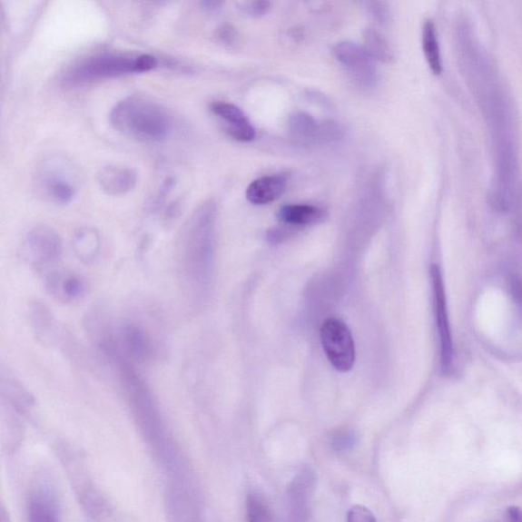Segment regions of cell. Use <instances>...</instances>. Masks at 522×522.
I'll list each match as a JSON object with an SVG mask.
<instances>
[{
  "instance_id": "1",
  "label": "cell",
  "mask_w": 522,
  "mask_h": 522,
  "mask_svg": "<svg viewBox=\"0 0 522 522\" xmlns=\"http://www.w3.org/2000/svg\"><path fill=\"white\" fill-rule=\"evenodd\" d=\"M217 207L205 202L189 219L180 245L179 267L188 293L202 291L210 276Z\"/></svg>"
},
{
  "instance_id": "2",
  "label": "cell",
  "mask_w": 522,
  "mask_h": 522,
  "mask_svg": "<svg viewBox=\"0 0 522 522\" xmlns=\"http://www.w3.org/2000/svg\"><path fill=\"white\" fill-rule=\"evenodd\" d=\"M110 121L123 136L145 143H162L173 126L167 109L152 99L138 96L123 98L113 105Z\"/></svg>"
},
{
  "instance_id": "3",
  "label": "cell",
  "mask_w": 522,
  "mask_h": 522,
  "mask_svg": "<svg viewBox=\"0 0 522 522\" xmlns=\"http://www.w3.org/2000/svg\"><path fill=\"white\" fill-rule=\"evenodd\" d=\"M157 65L154 55L139 53L104 52L79 61L65 71V86H80L107 79L152 71Z\"/></svg>"
},
{
  "instance_id": "4",
  "label": "cell",
  "mask_w": 522,
  "mask_h": 522,
  "mask_svg": "<svg viewBox=\"0 0 522 522\" xmlns=\"http://www.w3.org/2000/svg\"><path fill=\"white\" fill-rule=\"evenodd\" d=\"M320 342L331 366L341 372L352 369L356 358L355 344L350 328L342 320L330 318L322 322Z\"/></svg>"
},
{
  "instance_id": "5",
  "label": "cell",
  "mask_w": 522,
  "mask_h": 522,
  "mask_svg": "<svg viewBox=\"0 0 522 522\" xmlns=\"http://www.w3.org/2000/svg\"><path fill=\"white\" fill-rule=\"evenodd\" d=\"M430 281H432L436 326L438 346H440L441 368L444 374L448 375L453 368L454 345L444 280L442 271L437 264H432V267H430Z\"/></svg>"
},
{
  "instance_id": "6",
  "label": "cell",
  "mask_w": 522,
  "mask_h": 522,
  "mask_svg": "<svg viewBox=\"0 0 522 522\" xmlns=\"http://www.w3.org/2000/svg\"><path fill=\"white\" fill-rule=\"evenodd\" d=\"M38 182L45 195L57 203H69L77 192L76 172L68 163L60 159H51L41 164Z\"/></svg>"
},
{
  "instance_id": "7",
  "label": "cell",
  "mask_w": 522,
  "mask_h": 522,
  "mask_svg": "<svg viewBox=\"0 0 522 522\" xmlns=\"http://www.w3.org/2000/svg\"><path fill=\"white\" fill-rule=\"evenodd\" d=\"M334 54L359 87L370 89L377 84L378 69L376 61L363 46L343 41L334 47Z\"/></svg>"
},
{
  "instance_id": "8",
  "label": "cell",
  "mask_w": 522,
  "mask_h": 522,
  "mask_svg": "<svg viewBox=\"0 0 522 522\" xmlns=\"http://www.w3.org/2000/svg\"><path fill=\"white\" fill-rule=\"evenodd\" d=\"M290 135L300 145H319L342 139L344 131L334 122H319L308 113H296L289 121Z\"/></svg>"
},
{
  "instance_id": "9",
  "label": "cell",
  "mask_w": 522,
  "mask_h": 522,
  "mask_svg": "<svg viewBox=\"0 0 522 522\" xmlns=\"http://www.w3.org/2000/svg\"><path fill=\"white\" fill-rule=\"evenodd\" d=\"M27 259L36 270L44 271L59 262L63 246L59 234L51 228L33 229L25 241Z\"/></svg>"
},
{
  "instance_id": "10",
  "label": "cell",
  "mask_w": 522,
  "mask_h": 522,
  "mask_svg": "<svg viewBox=\"0 0 522 522\" xmlns=\"http://www.w3.org/2000/svg\"><path fill=\"white\" fill-rule=\"evenodd\" d=\"M211 112L225 126L228 135L240 143H250L255 138V129L246 114L233 103L213 102L210 104Z\"/></svg>"
},
{
  "instance_id": "11",
  "label": "cell",
  "mask_w": 522,
  "mask_h": 522,
  "mask_svg": "<svg viewBox=\"0 0 522 522\" xmlns=\"http://www.w3.org/2000/svg\"><path fill=\"white\" fill-rule=\"evenodd\" d=\"M138 182L136 171L121 167V165H107L98 173L99 186L106 194L120 196L132 192Z\"/></svg>"
},
{
  "instance_id": "12",
  "label": "cell",
  "mask_w": 522,
  "mask_h": 522,
  "mask_svg": "<svg viewBox=\"0 0 522 522\" xmlns=\"http://www.w3.org/2000/svg\"><path fill=\"white\" fill-rule=\"evenodd\" d=\"M287 180L284 177L264 176L256 179L248 186L246 197L248 202L256 205L269 204L278 201L286 192Z\"/></svg>"
},
{
  "instance_id": "13",
  "label": "cell",
  "mask_w": 522,
  "mask_h": 522,
  "mask_svg": "<svg viewBox=\"0 0 522 522\" xmlns=\"http://www.w3.org/2000/svg\"><path fill=\"white\" fill-rule=\"evenodd\" d=\"M49 292L64 302L80 300L86 292V283L76 273L54 272L47 279Z\"/></svg>"
},
{
  "instance_id": "14",
  "label": "cell",
  "mask_w": 522,
  "mask_h": 522,
  "mask_svg": "<svg viewBox=\"0 0 522 522\" xmlns=\"http://www.w3.org/2000/svg\"><path fill=\"white\" fill-rule=\"evenodd\" d=\"M325 212L310 204L285 205L278 212V220L286 225H312L324 220Z\"/></svg>"
},
{
  "instance_id": "15",
  "label": "cell",
  "mask_w": 522,
  "mask_h": 522,
  "mask_svg": "<svg viewBox=\"0 0 522 522\" xmlns=\"http://www.w3.org/2000/svg\"><path fill=\"white\" fill-rule=\"evenodd\" d=\"M422 48L428 62V64L435 74H440L443 70L440 46L437 36L435 24L432 21H427L422 28Z\"/></svg>"
},
{
  "instance_id": "16",
  "label": "cell",
  "mask_w": 522,
  "mask_h": 522,
  "mask_svg": "<svg viewBox=\"0 0 522 522\" xmlns=\"http://www.w3.org/2000/svg\"><path fill=\"white\" fill-rule=\"evenodd\" d=\"M364 48L375 61L392 63L394 54L388 39L375 28L364 32Z\"/></svg>"
},
{
  "instance_id": "17",
  "label": "cell",
  "mask_w": 522,
  "mask_h": 522,
  "mask_svg": "<svg viewBox=\"0 0 522 522\" xmlns=\"http://www.w3.org/2000/svg\"><path fill=\"white\" fill-rule=\"evenodd\" d=\"M74 248L79 258L91 261L99 251V237L93 229H81L74 239Z\"/></svg>"
},
{
  "instance_id": "18",
  "label": "cell",
  "mask_w": 522,
  "mask_h": 522,
  "mask_svg": "<svg viewBox=\"0 0 522 522\" xmlns=\"http://www.w3.org/2000/svg\"><path fill=\"white\" fill-rule=\"evenodd\" d=\"M28 522H59L53 501L44 496L34 497L29 505Z\"/></svg>"
},
{
  "instance_id": "19",
  "label": "cell",
  "mask_w": 522,
  "mask_h": 522,
  "mask_svg": "<svg viewBox=\"0 0 522 522\" xmlns=\"http://www.w3.org/2000/svg\"><path fill=\"white\" fill-rule=\"evenodd\" d=\"M271 511L259 494H251L247 498V521L270 522Z\"/></svg>"
},
{
  "instance_id": "20",
  "label": "cell",
  "mask_w": 522,
  "mask_h": 522,
  "mask_svg": "<svg viewBox=\"0 0 522 522\" xmlns=\"http://www.w3.org/2000/svg\"><path fill=\"white\" fill-rule=\"evenodd\" d=\"M508 288L512 300L522 317V277L517 273L511 275L508 278Z\"/></svg>"
},
{
  "instance_id": "21",
  "label": "cell",
  "mask_w": 522,
  "mask_h": 522,
  "mask_svg": "<svg viewBox=\"0 0 522 522\" xmlns=\"http://www.w3.org/2000/svg\"><path fill=\"white\" fill-rule=\"evenodd\" d=\"M369 11L380 24H387L390 20V11L385 3H369Z\"/></svg>"
},
{
  "instance_id": "22",
  "label": "cell",
  "mask_w": 522,
  "mask_h": 522,
  "mask_svg": "<svg viewBox=\"0 0 522 522\" xmlns=\"http://www.w3.org/2000/svg\"><path fill=\"white\" fill-rule=\"evenodd\" d=\"M348 522H377V520L366 507H354L348 513Z\"/></svg>"
},
{
  "instance_id": "23",
  "label": "cell",
  "mask_w": 522,
  "mask_h": 522,
  "mask_svg": "<svg viewBox=\"0 0 522 522\" xmlns=\"http://www.w3.org/2000/svg\"><path fill=\"white\" fill-rule=\"evenodd\" d=\"M334 448L337 451H346L352 448L355 444V437L348 432L338 434L333 440Z\"/></svg>"
},
{
  "instance_id": "24",
  "label": "cell",
  "mask_w": 522,
  "mask_h": 522,
  "mask_svg": "<svg viewBox=\"0 0 522 522\" xmlns=\"http://www.w3.org/2000/svg\"><path fill=\"white\" fill-rule=\"evenodd\" d=\"M271 4L269 2H252L246 3L243 5V11L254 16H260L267 14L270 10Z\"/></svg>"
},
{
  "instance_id": "25",
  "label": "cell",
  "mask_w": 522,
  "mask_h": 522,
  "mask_svg": "<svg viewBox=\"0 0 522 522\" xmlns=\"http://www.w3.org/2000/svg\"><path fill=\"white\" fill-rule=\"evenodd\" d=\"M218 36L222 43L231 44L235 40L236 32L230 25H223L218 31Z\"/></svg>"
},
{
  "instance_id": "26",
  "label": "cell",
  "mask_w": 522,
  "mask_h": 522,
  "mask_svg": "<svg viewBox=\"0 0 522 522\" xmlns=\"http://www.w3.org/2000/svg\"><path fill=\"white\" fill-rule=\"evenodd\" d=\"M202 6L204 8H206V10H215V8H218L220 5H222V3H218V2H204L202 4Z\"/></svg>"
}]
</instances>
